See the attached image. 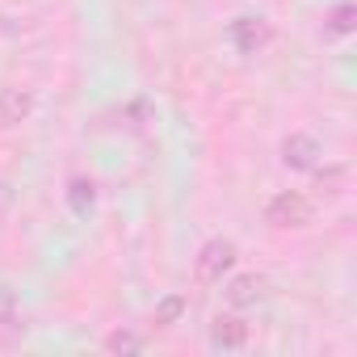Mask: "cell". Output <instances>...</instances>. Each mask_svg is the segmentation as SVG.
Segmentation results:
<instances>
[{
  "mask_svg": "<svg viewBox=\"0 0 357 357\" xmlns=\"http://www.w3.org/2000/svg\"><path fill=\"white\" fill-rule=\"evenodd\" d=\"M311 215H315V206H311V198H307V194H298V190H282V194H278V198H269V206H265V223H269V227H278V231L307 227V223H311Z\"/></svg>",
  "mask_w": 357,
  "mask_h": 357,
  "instance_id": "cell-1",
  "label": "cell"
},
{
  "mask_svg": "<svg viewBox=\"0 0 357 357\" xmlns=\"http://www.w3.org/2000/svg\"><path fill=\"white\" fill-rule=\"evenodd\" d=\"M227 38H231V47H236L240 55H257V51H265V47L273 43V26H269L261 13H244V17H236V22L227 26Z\"/></svg>",
  "mask_w": 357,
  "mask_h": 357,
  "instance_id": "cell-2",
  "label": "cell"
},
{
  "mask_svg": "<svg viewBox=\"0 0 357 357\" xmlns=\"http://www.w3.org/2000/svg\"><path fill=\"white\" fill-rule=\"evenodd\" d=\"M236 257H240V252H236L231 240H211V244H202L198 265H194L198 282H223V273L236 269Z\"/></svg>",
  "mask_w": 357,
  "mask_h": 357,
  "instance_id": "cell-3",
  "label": "cell"
},
{
  "mask_svg": "<svg viewBox=\"0 0 357 357\" xmlns=\"http://www.w3.org/2000/svg\"><path fill=\"white\" fill-rule=\"evenodd\" d=\"M319 155H324V147H319V139H311V135H290L286 143H282V164L286 168H298V172H311V168H319Z\"/></svg>",
  "mask_w": 357,
  "mask_h": 357,
  "instance_id": "cell-4",
  "label": "cell"
},
{
  "mask_svg": "<svg viewBox=\"0 0 357 357\" xmlns=\"http://www.w3.org/2000/svg\"><path fill=\"white\" fill-rule=\"evenodd\" d=\"M223 294H227V303H231V307H257V303L269 294V282H265L261 273H240V278H231V282H227V290H223Z\"/></svg>",
  "mask_w": 357,
  "mask_h": 357,
  "instance_id": "cell-5",
  "label": "cell"
},
{
  "mask_svg": "<svg viewBox=\"0 0 357 357\" xmlns=\"http://www.w3.org/2000/svg\"><path fill=\"white\" fill-rule=\"evenodd\" d=\"M211 344L215 349H244L248 344V324L240 315H219L211 324Z\"/></svg>",
  "mask_w": 357,
  "mask_h": 357,
  "instance_id": "cell-6",
  "label": "cell"
},
{
  "mask_svg": "<svg viewBox=\"0 0 357 357\" xmlns=\"http://www.w3.org/2000/svg\"><path fill=\"white\" fill-rule=\"evenodd\" d=\"M30 109H34V97L26 93V89H0V126H17L22 118H30Z\"/></svg>",
  "mask_w": 357,
  "mask_h": 357,
  "instance_id": "cell-7",
  "label": "cell"
},
{
  "mask_svg": "<svg viewBox=\"0 0 357 357\" xmlns=\"http://www.w3.org/2000/svg\"><path fill=\"white\" fill-rule=\"evenodd\" d=\"M93 206H97V185L89 181V176H72V181H68V211L76 219H89Z\"/></svg>",
  "mask_w": 357,
  "mask_h": 357,
  "instance_id": "cell-8",
  "label": "cell"
},
{
  "mask_svg": "<svg viewBox=\"0 0 357 357\" xmlns=\"http://www.w3.org/2000/svg\"><path fill=\"white\" fill-rule=\"evenodd\" d=\"M181 311H185V294H168L160 307H155V324H176V319H181Z\"/></svg>",
  "mask_w": 357,
  "mask_h": 357,
  "instance_id": "cell-9",
  "label": "cell"
},
{
  "mask_svg": "<svg viewBox=\"0 0 357 357\" xmlns=\"http://www.w3.org/2000/svg\"><path fill=\"white\" fill-rule=\"evenodd\" d=\"M105 349H109V353H139L143 340H139L135 332H109V336H105Z\"/></svg>",
  "mask_w": 357,
  "mask_h": 357,
  "instance_id": "cell-10",
  "label": "cell"
},
{
  "mask_svg": "<svg viewBox=\"0 0 357 357\" xmlns=\"http://www.w3.org/2000/svg\"><path fill=\"white\" fill-rule=\"evenodd\" d=\"M353 30V5H336L328 13V34H349Z\"/></svg>",
  "mask_w": 357,
  "mask_h": 357,
  "instance_id": "cell-11",
  "label": "cell"
},
{
  "mask_svg": "<svg viewBox=\"0 0 357 357\" xmlns=\"http://www.w3.org/2000/svg\"><path fill=\"white\" fill-rule=\"evenodd\" d=\"M5 202H9V198H5V194H0V219H5Z\"/></svg>",
  "mask_w": 357,
  "mask_h": 357,
  "instance_id": "cell-12",
  "label": "cell"
}]
</instances>
